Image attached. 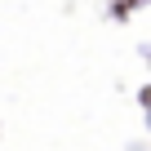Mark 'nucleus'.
<instances>
[{"label":"nucleus","mask_w":151,"mask_h":151,"mask_svg":"<svg viewBox=\"0 0 151 151\" xmlns=\"http://www.w3.org/2000/svg\"><path fill=\"white\" fill-rule=\"evenodd\" d=\"M142 98H147V102H151V89H147V93H142Z\"/></svg>","instance_id":"1"}]
</instances>
